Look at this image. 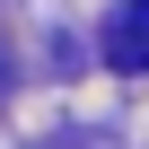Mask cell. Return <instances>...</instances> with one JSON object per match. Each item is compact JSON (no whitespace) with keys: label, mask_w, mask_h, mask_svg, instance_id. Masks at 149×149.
Returning a JSON list of instances; mask_svg holds the SVG:
<instances>
[{"label":"cell","mask_w":149,"mask_h":149,"mask_svg":"<svg viewBox=\"0 0 149 149\" xmlns=\"http://www.w3.org/2000/svg\"><path fill=\"white\" fill-rule=\"evenodd\" d=\"M105 61H114V70H149V0H123V9H114Z\"/></svg>","instance_id":"6da1fadb"}]
</instances>
